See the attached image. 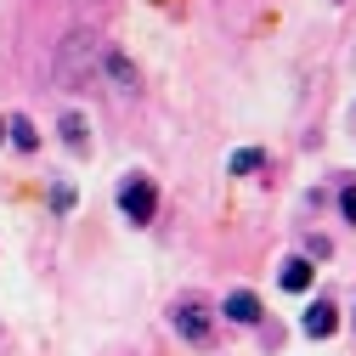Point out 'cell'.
I'll list each match as a JSON object with an SVG mask.
<instances>
[{"label": "cell", "instance_id": "obj_1", "mask_svg": "<svg viewBox=\"0 0 356 356\" xmlns=\"http://www.w3.org/2000/svg\"><path fill=\"white\" fill-rule=\"evenodd\" d=\"M57 85H63V91H102V40H97V29H74L63 40Z\"/></svg>", "mask_w": 356, "mask_h": 356}, {"label": "cell", "instance_id": "obj_2", "mask_svg": "<svg viewBox=\"0 0 356 356\" xmlns=\"http://www.w3.org/2000/svg\"><path fill=\"white\" fill-rule=\"evenodd\" d=\"M119 209L130 227H147V220L159 215V187H153V175H130V181L119 187Z\"/></svg>", "mask_w": 356, "mask_h": 356}, {"label": "cell", "instance_id": "obj_3", "mask_svg": "<svg viewBox=\"0 0 356 356\" xmlns=\"http://www.w3.org/2000/svg\"><path fill=\"white\" fill-rule=\"evenodd\" d=\"M102 79H108V91H113V97H136V91H142L136 63H130L124 51H113V46H102Z\"/></svg>", "mask_w": 356, "mask_h": 356}, {"label": "cell", "instance_id": "obj_4", "mask_svg": "<svg viewBox=\"0 0 356 356\" xmlns=\"http://www.w3.org/2000/svg\"><path fill=\"white\" fill-rule=\"evenodd\" d=\"M170 323H175V334H181L187 345H198V350L215 339V328H209V311H204V305H193V300H187V305H175V311H170Z\"/></svg>", "mask_w": 356, "mask_h": 356}, {"label": "cell", "instance_id": "obj_5", "mask_svg": "<svg viewBox=\"0 0 356 356\" xmlns=\"http://www.w3.org/2000/svg\"><path fill=\"white\" fill-rule=\"evenodd\" d=\"M334 328H339V311H334L328 300H317V305L305 311V334H311V339H328Z\"/></svg>", "mask_w": 356, "mask_h": 356}, {"label": "cell", "instance_id": "obj_6", "mask_svg": "<svg viewBox=\"0 0 356 356\" xmlns=\"http://www.w3.org/2000/svg\"><path fill=\"white\" fill-rule=\"evenodd\" d=\"M63 142H68V153H91V124H85L79 113H63Z\"/></svg>", "mask_w": 356, "mask_h": 356}, {"label": "cell", "instance_id": "obj_7", "mask_svg": "<svg viewBox=\"0 0 356 356\" xmlns=\"http://www.w3.org/2000/svg\"><path fill=\"white\" fill-rule=\"evenodd\" d=\"M277 283H283L289 294H300V289H311V283H317V266H311V260H289Z\"/></svg>", "mask_w": 356, "mask_h": 356}, {"label": "cell", "instance_id": "obj_8", "mask_svg": "<svg viewBox=\"0 0 356 356\" xmlns=\"http://www.w3.org/2000/svg\"><path fill=\"white\" fill-rule=\"evenodd\" d=\"M227 317H232V323H254V317H260V300H254L249 289H238V294L227 300Z\"/></svg>", "mask_w": 356, "mask_h": 356}, {"label": "cell", "instance_id": "obj_9", "mask_svg": "<svg viewBox=\"0 0 356 356\" xmlns=\"http://www.w3.org/2000/svg\"><path fill=\"white\" fill-rule=\"evenodd\" d=\"M254 170H266V153L260 147H238L232 153V175H254Z\"/></svg>", "mask_w": 356, "mask_h": 356}, {"label": "cell", "instance_id": "obj_10", "mask_svg": "<svg viewBox=\"0 0 356 356\" xmlns=\"http://www.w3.org/2000/svg\"><path fill=\"white\" fill-rule=\"evenodd\" d=\"M6 130H12V142H17L23 153H34V142H40V136H34V124H29V119H12Z\"/></svg>", "mask_w": 356, "mask_h": 356}, {"label": "cell", "instance_id": "obj_11", "mask_svg": "<svg viewBox=\"0 0 356 356\" xmlns=\"http://www.w3.org/2000/svg\"><path fill=\"white\" fill-rule=\"evenodd\" d=\"M339 215L356 227V187H345V193H339Z\"/></svg>", "mask_w": 356, "mask_h": 356}, {"label": "cell", "instance_id": "obj_12", "mask_svg": "<svg viewBox=\"0 0 356 356\" xmlns=\"http://www.w3.org/2000/svg\"><path fill=\"white\" fill-rule=\"evenodd\" d=\"M0 142H6V119H0Z\"/></svg>", "mask_w": 356, "mask_h": 356}]
</instances>
